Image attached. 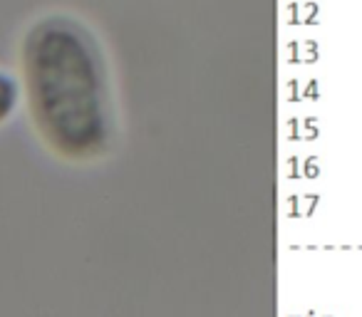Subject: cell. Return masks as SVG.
I'll use <instances>...</instances> for the list:
<instances>
[{
	"instance_id": "7a4b0ae2",
	"label": "cell",
	"mask_w": 362,
	"mask_h": 317,
	"mask_svg": "<svg viewBox=\"0 0 362 317\" xmlns=\"http://www.w3.org/2000/svg\"><path fill=\"white\" fill-rule=\"evenodd\" d=\"M21 107V82L13 72L0 67V126L8 124Z\"/></svg>"
},
{
	"instance_id": "6da1fadb",
	"label": "cell",
	"mask_w": 362,
	"mask_h": 317,
	"mask_svg": "<svg viewBox=\"0 0 362 317\" xmlns=\"http://www.w3.org/2000/svg\"><path fill=\"white\" fill-rule=\"evenodd\" d=\"M21 102L40 141L62 162H97L115 139V102L100 37L80 16L47 11L18 42Z\"/></svg>"
}]
</instances>
